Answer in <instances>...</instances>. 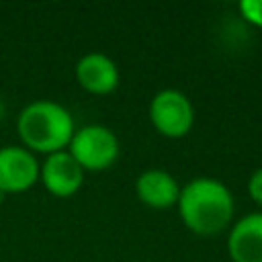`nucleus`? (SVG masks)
I'll use <instances>...</instances> for the list:
<instances>
[{
  "instance_id": "f257e3e1",
  "label": "nucleus",
  "mask_w": 262,
  "mask_h": 262,
  "mask_svg": "<svg viewBox=\"0 0 262 262\" xmlns=\"http://www.w3.org/2000/svg\"><path fill=\"white\" fill-rule=\"evenodd\" d=\"M176 205L182 223L196 235H217L233 219V194L217 178H192L180 188Z\"/></svg>"
},
{
  "instance_id": "f03ea898",
  "label": "nucleus",
  "mask_w": 262,
  "mask_h": 262,
  "mask_svg": "<svg viewBox=\"0 0 262 262\" xmlns=\"http://www.w3.org/2000/svg\"><path fill=\"white\" fill-rule=\"evenodd\" d=\"M16 131L23 147L39 154H55L68 149L74 137V117L55 100H33L16 119Z\"/></svg>"
},
{
  "instance_id": "7ed1b4c3",
  "label": "nucleus",
  "mask_w": 262,
  "mask_h": 262,
  "mask_svg": "<svg viewBox=\"0 0 262 262\" xmlns=\"http://www.w3.org/2000/svg\"><path fill=\"white\" fill-rule=\"evenodd\" d=\"M119 139L104 125H84L74 131V137L68 145L72 158L82 166V170L100 172L115 164L119 158Z\"/></svg>"
},
{
  "instance_id": "20e7f679",
  "label": "nucleus",
  "mask_w": 262,
  "mask_h": 262,
  "mask_svg": "<svg viewBox=\"0 0 262 262\" xmlns=\"http://www.w3.org/2000/svg\"><path fill=\"white\" fill-rule=\"evenodd\" d=\"M147 113L156 131L170 139L188 135L194 123V108L190 98L176 88L160 90L149 100Z\"/></svg>"
},
{
  "instance_id": "39448f33",
  "label": "nucleus",
  "mask_w": 262,
  "mask_h": 262,
  "mask_svg": "<svg viewBox=\"0 0 262 262\" xmlns=\"http://www.w3.org/2000/svg\"><path fill=\"white\" fill-rule=\"evenodd\" d=\"M41 164L20 145H2L0 147V192L12 194L29 190L39 180Z\"/></svg>"
},
{
  "instance_id": "423d86ee",
  "label": "nucleus",
  "mask_w": 262,
  "mask_h": 262,
  "mask_svg": "<svg viewBox=\"0 0 262 262\" xmlns=\"http://www.w3.org/2000/svg\"><path fill=\"white\" fill-rule=\"evenodd\" d=\"M39 178L47 188V192H51L53 196L66 199L80 190L84 182V170L72 158V154L63 149V151L49 154L45 158L39 170Z\"/></svg>"
},
{
  "instance_id": "0eeeda50",
  "label": "nucleus",
  "mask_w": 262,
  "mask_h": 262,
  "mask_svg": "<svg viewBox=\"0 0 262 262\" xmlns=\"http://www.w3.org/2000/svg\"><path fill=\"white\" fill-rule=\"evenodd\" d=\"M227 252L233 262H262V213H248L231 225Z\"/></svg>"
},
{
  "instance_id": "6e6552de",
  "label": "nucleus",
  "mask_w": 262,
  "mask_h": 262,
  "mask_svg": "<svg viewBox=\"0 0 262 262\" xmlns=\"http://www.w3.org/2000/svg\"><path fill=\"white\" fill-rule=\"evenodd\" d=\"M76 80L90 94H108L119 86V68L108 55L92 51L78 59Z\"/></svg>"
},
{
  "instance_id": "1a4fd4ad",
  "label": "nucleus",
  "mask_w": 262,
  "mask_h": 262,
  "mask_svg": "<svg viewBox=\"0 0 262 262\" xmlns=\"http://www.w3.org/2000/svg\"><path fill=\"white\" fill-rule=\"evenodd\" d=\"M135 194L143 205L151 209H168L178 203L180 186L170 172L151 168L137 176Z\"/></svg>"
},
{
  "instance_id": "9d476101",
  "label": "nucleus",
  "mask_w": 262,
  "mask_h": 262,
  "mask_svg": "<svg viewBox=\"0 0 262 262\" xmlns=\"http://www.w3.org/2000/svg\"><path fill=\"white\" fill-rule=\"evenodd\" d=\"M239 12L248 23L262 29V0H242Z\"/></svg>"
},
{
  "instance_id": "9b49d317",
  "label": "nucleus",
  "mask_w": 262,
  "mask_h": 262,
  "mask_svg": "<svg viewBox=\"0 0 262 262\" xmlns=\"http://www.w3.org/2000/svg\"><path fill=\"white\" fill-rule=\"evenodd\" d=\"M248 194L254 203L262 205V166L256 168L248 178Z\"/></svg>"
},
{
  "instance_id": "f8f14e48",
  "label": "nucleus",
  "mask_w": 262,
  "mask_h": 262,
  "mask_svg": "<svg viewBox=\"0 0 262 262\" xmlns=\"http://www.w3.org/2000/svg\"><path fill=\"white\" fill-rule=\"evenodd\" d=\"M2 111H4V106H2V100H0V115H2Z\"/></svg>"
}]
</instances>
